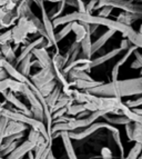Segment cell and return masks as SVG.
Instances as JSON below:
<instances>
[{
	"instance_id": "cell-35",
	"label": "cell",
	"mask_w": 142,
	"mask_h": 159,
	"mask_svg": "<svg viewBox=\"0 0 142 159\" xmlns=\"http://www.w3.org/2000/svg\"><path fill=\"white\" fill-rule=\"evenodd\" d=\"M58 85V82H57V80H52V81H50V82H48V84H46V85H43L42 87H40V88H38L39 89V91L42 93V95L45 96H48L49 93H51V91L55 89V86Z\"/></svg>"
},
{
	"instance_id": "cell-15",
	"label": "cell",
	"mask_w": 142,
	"mask_h": 159,
	"mask_svg": "<svg viewBox=\"0 0 142 159\" xmlns=\"http://www.w3.org/2000/svg\"><path fill=\"white\" fill-rule=\"evenodd\" d=\"M34 147H36V143H31L30 140L27 139L21 145H18L8 156L5 157L3 159H22L27 155V152L29 150H32Z\"/></svg>"
},
{
	"instance_id": "cell-4",
	"label": "cell",
	"mask_w": 142,
	"mask_h": 159,
	"mask_svg": "<svg viewBox=\"0 0 142 159\" xmlns=\"http://www.w3.org/2000/svg\"><path fill=\"white\" fill-rule=\"evenodd\" d=\"M0 117H5V118H7V119H9V120H16V121L22 122V124L27 125L28 127L38 130V131L41 134L42 137L46 139V141L52 143V140H51L50 136L48 134L47 128H46L43 122L34 119L33 117L27 116L24 112L17 110L16 108H12V107H9V106L3 107V108L0 110Z\"/></svg>"
},
{
	"instance_id": "cell-7",
	"label": "cell",
	"mask_w": 142,
	"mask_h": 159,
	"mask_svg": "<svg viewBox=\"0 0 142 159\" xmlns=\"http://www.w3.org/2000/svg\"><path fill=\"white\" fill-rule=\"evenodd\" d=\"M36 2V5L40 8V11H41V22L43 25V29L46 31V34H47L48 41L52 45V48L55 49V51H60L59 49V43H57L55 40V28H53V25L51 19L48 16V11L46 10L45 7V1L42 0H32Z\"/></svg>"
},
{
	"instance_id": "cell-18",
	"label": "cell",
	"mask_w": 142,
	"mask_h": 159,
	"mask_svg": "<svg viewBox=\"0 0 142 159\" xmlns=\"http://www.w3.org/2000/svg\"><path fill=\"white\" fill-rule=\"evenodd\" d=\"M0 55L6 61H8V62H10L11 65L16 67L17 55L16 51L13 50V47L10 41H7V43H3L0 45Z\"/></svg>"
},
{
	"instance_id": "cell-17",
	"label": "cell",
	"mask_w": 142,
	"mask_h": 159,
	"mask_svg": "<svg viewBox=\"0 0 142 159\" xmlns=\"http://www.w3.org/2000/svg\"><path fill=\"white\" fill-rule=\"evenodd\" d=\"M24 82L17 81V80L12 79L10 77L0 80V93L6 90H10L15 93H20L22 91V89H24Z\"/></svg>"
},
{
	"instance_id": "cell-49",
	"label": "cell",
	"mask_w": 142,
	"mask_h": 159,
	"mask_svg": "<svg viewBox=\"0 0 142 159\" xmlns=\"http://www.w3.org/2000/svg\"><path fill=\"white\" fill-rule=\"evenodd\" d=\"M3 60H5V59H3V58H0V68L2 67V62H3Z\"/></svg>"
},
{
	"instance_id": "cell-38",
	"label": "cell",
	"mask_w": 142,
	"mask_h": 159,
	"mask_svg": "<svg viewBox=\"0 0 142 159\" xmlns=\"http://www.w3.org/2000/svg\"><path fill=\"white\" fill-rule=\"evenodd\" d=\"M7 124H8V119L5 117H0V145L2 143L3 138H5V130Z\"/></svg>"
},
{
	"instance_id": "cell-10",
	"label": "cell",
	"mask_w": 142,
	"mask_h": 159,
	"mask_svg": "<svg viewBox=\"0 0 142 159\" xmlns=\"http://www.w3.org/2000/svg\"><path fill=\"white\" fill-rule=\"evenodd\" d=\"M21 95L24 96V98L28 100L30 105V111H31V115L34 119L39 120V121H42L43 120V109H42V106L40 101L37 99V97L34 96V93H32V90L28 87L27 84H24V87L21 91Z\"/></svg>"
},
{
	"instance_id": "cell-8",
	"label": "cell",
	"mask_w": 142,
	"mask_h": 159,
	"mask_svg": "<svg viewBox=\"0 0 142 159\" xmlns=\"http://www.w3.org/2000/svg\"><path fill=\"white\" fill-rule=\"evenodd\" d=\"M114 126L110 125L105 121H95L92 122L91 125H89L88 127L82 128V129H77L73 131H68V135L70 137V139L73 140H82L86 139L87 137H89L90 135H92L93 133H95L99 129H108L110 131Z\"/></svg>"
},
{
	"instance_id": "cell-50",
	"label": "cell",
	"mask_w": 142,
	"mask_h": 159,
	"mask_svg": "<svg viewBox=\"0 0 142 159\" xmlns=\"http://www.w3.org/2000/svg\"><path fill=\"white\" fill-rule=\"evenodd\" d=\"M83 1H89V0H83Z\"/></svg>"
},
{
	"instance_id": "cell-51",
	"label": "cell",
	"mask_w": 142,
	"mask_h": 159,
	"mask_svg": "<svg viewBox=\"0 0 142 159\" xmlns=\"http://www.w3.org/2000/svg\"><path fill=\"white\" fill-rule=\"evenodd\" d=\"M0 159H3V158H0Z\"/></svg>"
},
{
	"instance_id": "cell-9",
	"label": "cell",
	"mask_w": 142,
	"mask_h": 159,
	"mask_svg": "<svg viewBox=\"0 0 142 159\" xmlns=\"http://www.w3.org/2000/svg\"><path fill=\"white\" fill-rule=\"evenodd\" d=\"M122 52H123V50H122L120 47L114 48V49H112V50L103 53L102 56L98 57V58H95V59L91 58L88 62L81 65V66L76 67V68L71 69V70H79V71H87V72L89 71L90 72V70H91L92 68H95V67L105 64L107 61L111 60V59H113L114 57H117L118 55H120V53H122Z\"/></svg>"
},
{
	"instance_id": "cell-46",
	"label": "cell",
	"mask_w": 142,
	"mask_h": 159,
	"mask_svg": "<svg viewBox=\"0 0 142 159\" xmlns=\"http://www.w3.org/2000/svg\"><path fill=\"white\" fill-rule=\"evenodd\" d=\"M132 111L134 114L139 115V116H142V110H141V107H135V108H132Z\"/></svg>"
},
{
	"instance_id": "cell-43",
	"label": "cell",
	"mask_w": 142,
	"mask_h": 159,
	"mask_svg": "<svg viewBox=\"0 0 142 159\" xmlns=\"http://www.w3.org/2000/svg\"><path fill=\"white\" fill-rule=\"evenodd\" d=\"M67 114V107H63V108L61 109H58V110H55V111H53L52 114H51V118H52V120L57 119V118H59V117L63 116V115Z\"/></svg>"
},
{
	"instance_id": "cell-47",
	"label": "cell",
	"mask_w": 142,
	"mask_h": 159,
	"mask_svg": "<svg viewBox=\"0 0 142 159\" xmlns=\"http://www.w3.org/2000/svg\"><path fill=\"white\" fill-rule=\"evenodd\" d=\"M46 159H55V157L53 156V154H52V151H50L49 154H48V156H47V158Z\"/></svg>"
},
{
	"instance_id": "cell-52",
	"label": "cell",
	"mask_w": 142,
	"mask_h": 159,
	"mask_svg": "<svg viewBox=\"0 0 142 159\" xmlns=\"http://www.w3.org/2000/svg\"><path fill=\"white\" fill-rule=\"evenodd\" d=\"M22 159H24V158H22Z\"/></svg>"
},
{
	"instance_id": "cell-12",
	"label": "cell",
	"mask_w": 142,
	"mask_h": 159,
	"mask_svg": "<svg viewBox=\"0 0 142 159\" xmlns=\"http://www.w3.org/2000/svg\"><path fill=\"white\" fill-rule=\"evenodd\" d=\"M32 55L36 57V60L31 61V68L33 66H38L39 68H51V56L48 52V49L43 47H38L33 49Z\"/></svg>"
},
{
	"instance_id": "cell-44",
	"label": "cell",
	"mask_w": 142,
	"mask_h": 159,
	"mask_svg": "<svg viewBox=\"0 0 142 159\" xmlns=\"http://www.w3.org/2000/svg\"><path fill=\"white\" fill-rule=\"evenodd\" d=\"M130 46H132V45L130 43V41L126 39V38H123V39L121 40V43H120V48H121L123 51H126Z\"/></svg>"
},
{
	"instance_id": "cell-22",
	"label": "cell",
	"mask_w": 142,
	"mask_h": 159,
	"mask_svg": "<svg viewBox=\"0 0 142 159\" xmlns=\"http://www.w3.org/2000/svg\"><path fill=\"white\" fill-rule=\"evenodd\" d=\"M27 129H28V126L22 124V122L8 119V124L6 126V130H5V137L16 135V134L19 133H24Z\"/></svg>"
},
{
	"instance_id": "cell-11",
	"label": "cell",
	"mask_w": 142,
	"mask_h": 159,
	"mask_svg": "<svg viewBox=\"0 0 142 159\" xmlns=\"http://www.w3.org/2000/svg\"><path fill=\"white\" fill-rule=\"evenodd\" d=\"M29 79L36 87L40 88L48 82L55 80V76L52 67L51 68H40L39 71H37L33 75H30Z\"/></svg>"
},
{
	"instance_id": "cell-27",
	"label": "cell",
	"mask_w": 142,
	"mask_h": 159,
	"mask_svg": "<svg viewBox=\"0 0 142 159\" xmlns=\"http://www.w3.org/2000/svg\"><path fill=\"white\" fill-rule=\"evenodd\" d=\"M32 57H33V55L32 53H29L28 56L24 57L22 60L19 62L17 66H18V70L21 72V74L24 75V76H26V77H29L30 75V71H31V61H32Z\"/></svg>"
},
{
	"instance_id": "cell-20",
	"label": "cell",
	"mask_w": 142,
	"mask_h": 159,
	"mask_svg": "<svg viewBox=\"0 0 142 159\" xmlns=\"http://www.w3.org/2000/svg\"><path fill=\"white\" fill-rule=\"evenodd\" d=\"M2 68L5 69V71L7 72L8 77L12 78V79L17 80V81H20V82H24V84H26V82L28 81V79H29V77H26V76H24V75L21 74L18 69H17V67H15L13 65H11L10 62H8V61L3 60Z\"/></svg>"
},
{
	"instance_id": "cell-33",
	"label": "cell",
	"mask_w": 142,
	"mask_h": 159,
	"mask_svg": "<svg viewBox=\"0 0 142 159\" xmlns=\"http://www.w3.org/2000/svg\"><path fill=\"white\" fill-rule=\"evenodd\" d=\"M142 151V143H135L131 149H130L129 154L126 157H123V159H138L139 156L141 155Z\"/></svg>"
},
{
	"instance_id": "cell-40",
	"label": "cell",
	"mask_w": 142,
	"mask_h": 159,
	"mask_svg": "<svg viewBox=\"0 0 142 159\" xmlns=\"http://www.w3.org/2000/svg\"><path fill=\"white\" fill-rule=\"evenodd\" d=\"M7 41H11V29H7L5 32L0 34V45Z\"/></svg>"
},
{
	"instance_id": "cell-28",
	"label": "cell",
	"mask_w": 142,
	"mask_h": 159,
	"mask_svg": "<svg viewBox=\"0 0 142 159\" xmlns=\"http://www.w3.org/2000/svg\"><path fill=\"white\" fill-rule=\"evenodd\" d=\"M60 93H61V87L59 85H57L55 87V89H53V90L51 91V93H49V95L46 96V97H45L46 102H47V105H48V107H49V109H51L53 106H55V103L57 102V100H58Z\"/></svg>"
},
{
	"instance_id": "cell-13",
	"label": "cell",
	"mask_w": 142,
	"mask_h": 159,
	"mask_svg": "<svg viewBox=\"0 0 142 159\" xmlns=\"http://www.w3.org/2000/svg\"><path fill=\"white\" fill-rule=\"evenodd\" d=\"M2 93L3 97H5L6 101L10 103V105L13 107V108H16L17 110H19V111L24 112V114L27 115V116L32 117L31 111H30V109L28 108V107H27L26 105H24V103L22 102V101L19 100V99L17 98L16 93H12V91H10V90H6V91H3V93Z\"/></svg>"
},
{
	"instance_id": "cell-36",
	"label": "cell",
	"mask_w": 142,
	"mask_h": 159,
	"mask_svg": "<svg viewBox=\"0 0 142 159\" xmlns=\"http://www.w3.org/2000/svg\"><path fill=\"white\" fill-rule=\"evenodd\" d=\"M112 11H113V8H111V7H109V6H103V7L99 8V11H98L97 16L103 17V18H109V16L112 13Z\"/></svg>"
},
{
	"instance_id": "cell-25",
	"label": "cell",
	"mask_w": 142,
	"mask_h": 159,
	"mask_svg": "<svg viewBox=\"0 0 142 159\" xmlns=\"http://www.w3.org/2000/svg\"><path fill=\"white\" fill-rule=\"evenodd\" d=\"M60 137H61V139H62L63 147H64V150H66V152H67L68 159H78L76 151H74L73 145L71 143L72 139H70V137H69L68 131H61Z\"/></svg>"
},
{
	"instance_id": "cell-14",
	"label": "cell",
	"mask_w": 142,
	"mask_h": 159,
	"mask_svg": "<svg viewBox=\"0 0 142 159\" xmlns=\"http://www.w3.org/2000/svg\"><path fill=\"white\" fill-rule=\"evenodd\" d=\"M19 17L15 10H6L3 7H0V29H9V27L15 26Z\"/></svg>"
},
{
	"instance_id": "cell-2",
	"label": "cell",
	"mask_w": 142,
	"mask_h": 159,
	"mask_svg": "<svg viewBox=\"0 0 142 159\" xmlns=\"http://www.w3.org/2000/svg\"><path fill=\"white\" fill-rule=\"evenodd\" d=\"M87 93L95 96H104V97H130V96H140L142 93V77L132 78L126 80H116L108 84L102 82L100 85L90 88Z\"/></svg>"
},
{
	"instance_id": "cell-29",
	"label": "cell",
	"mask_w": 142,
	"mask_h": 159,
	"mask_svg": "<svg viewBox=\"0 0 142 159\" xmlns=\"http://www.w3.org/2000/svg\"><path fill=\"white\" fill-rule=\"evenodd\" d=\"M110 131H111V135H112L113 140H114L116 145L118 146L119 150H120L121 158L123 159V157H124V147H123V143H122V141H121V135H120V130H119L118 128L114 126V127H113L112 129L110 130Z\"/></svg>"
},
{
	"instance_id": "cell-42",
	"label": "cell",
	"mask_w": 142,
	"mask_h": 159,
	"mask_svg": "<svg viewBox=\"0 0 142 159\" xmlns=\"http://www.w3.org/2000/svg\"><path fill=\"white\" fill-rule=\"evenodd\" d=\"M101 157H102V159H112L113 155H112L111 149L108 148V147L101 148Z\"/></svg>"
},
{
	"instance_id": "cell-1",
	"label": "cell",
	"mask_w": 142,
	"mask_h": 159,
	"mask_svg": "<svg viewBox=\"0 0 142 159\" xmlns=\"http://www.w3.org/2000/svg\"><path fill=\"white\" fill-rule=\"evenodd\" d=\"M51 21H52L53 28L72 21L84 22V24H89V25L107 27V29L114 30L116 32H120L122 34V37L126 38L132 46L139 48V49L142 48L141 30L135 31L131 26L122 25L110 18H103V17H99L97 15H89V13H84V12L82 13V12H78V11H73V12H70L68 15H64V16L58 17V18L51 20Z\"/></svg>"
},
{
	"instance_id": "cell-23",
	"label": "cell",
	"mask_w": 142,
	"mask_h": 159,
	"mask_svg": "<svg viewBox=\"0 0 142 159\" xmlns=\"http://www.w3.org/2000/svg\"><path fill=\"white\" fill-rule=\"evenodd\" d=\"M142 18V15H138V13H132V12H126V11H122L121 13H119L116 18V21L120 22L122 25H126V26H131L134 22L139 21L140 19Z\"/></svg>"
},
{
	"instance_id": "cell-41",
	"label": "cell",
	"mask_w": 142,
	"mask_h": 159,
	"mask_svg": "<svg viewBox=\"0 0 142 159\" xmlns=\"http://www.w3.org/2000/svg\"><path fill=\"white\" fill-rule=\"evenodd\" d=\"M126 128V137L130 141H132V135H133V121L128 122L126 125H124Z\"/></svg>"
},
{
	"instance_id": "cell-5",
	"label": "cell",
	"mask_w": 142,
	"mask_h": 159,
	"mask_svg": "<svg viewBox=\"0 0 142 159\" xmlns=\"http://www.w3.org/2000/svg\"><path fill=\"white\" fill-rule=\"evenodd\" d=\"M38 34L36 27L27 18L19 17V19L17 20L16 24H15V26H12V28H11L10 43H12L15 45L12 46L13 50L16 51L21 43H28L27 38H28V34Z\"/></svg>"
},
{
	"instance_id": "cell-6",
	"label": "cell",
	"mask_w": 142,
	"mask_h": 159,
	"mask_svg": "<svg viewBox=\"0 0 142 159\" xmlns=\"http://www.w3.org/2000/svg\"><path fill=\"white\" fill-rule=\"evenodd\" d=\"M103 6H109L113 9H120L126 12L142 15V5L140 2H134L133 0H98L95 10Z\"/></svg>"
},
{
	"instance_id": "cell-31",
	"label": "cell",
	"mask_w": 142,
	"mask_h": 159,
	"mask_svg": "<svg viewBox=\"0 0 142 159\" xmlns=\"http://www.w3.org/2000/svg\"><path fill=\"white\" fill-rule=\"evenodd\" d=\"M73 22L74 21L68 22V24L63 25L64 27H62V29L55 34V40H57V43H59V41H61L63 38H66L67 36H68V34L72 31V26H73Z\"/></svg>"
},
{
	"instance_id": "cell-37",
	"label": "cell",
	"mask_w": 142,
	"mask_h": 159,
	"mask_svg": "<svg viewBox=\"0 0 142 159\" xmlns=\"http://www.w3.org/2000/svg\"><path fill=\"white\" fill-rule=\"evenodd\" d=\"M97 3H98V0H89L87 3H84V9H86V12L84 13L93 15V11L95 10Z\"/></svg>"
},
{
	"instance_id": "cell-19",
	"label": "cell",
	"mask_w": 142,
	"mask_h": 159,
	"mask_svg": "<svg viewBox=\"0 0 142 159\" xmlns=\"http://www.w3.org/2000/svg\"><path fill=\"white\" fill-rule=\"evenodd\" d=\"M114 34H116V31H114V30L107 29V31L103 32V34H101L100 37L98 38L95 41H92V43H91L92 55L95 53V52H98V51L100 50L102 47H104V45H107V43H108L109 40H110Z\"/></svg>"
},
{
	"instance_id": "cell-32",
	"label": "cell",
	"mask_w": 142,
	"mask_h": 159,
	"mask_svg": "<svg viewBox=\"0 0 142 159\" xmlns=\"http://www.w3.org/2000/svg\"><path fill=\"white\" fill-rule=\"evenodd\" d=\"M132 141L142 143V122H133Z\"/></svg>"
},
{
	"instance_id": "cell-30",
	"label": "cell",
	"mask_w": 142,
	"mask_h": 159,
	"mask_svg": "<svg viewBox=\"0 0 142 159\" xmlns=\"http://www.w3.org/2000/svg\"><path fill=\"white\" fill-rule=\"evenodd\" d=\"M86 108H84L83 103H70L67 106V114L68 116H73L76 117L77 115H79L80 112L84 111Z\"/></svg>"
},
{
	"instance_id": "cell-24",
	"label": "cell",
	"mask_w": 142,
	"mask_h": 159,
	"mask_svg": "<svg viewBox=\"0 0 142 159\" xmlns=\"http://www.w3.org/2000/svg\"><path fill=\"white\" fill-rule=\"evenodd\" d=\"M91 32L88 31L87 34H86V37L80 41V52L82 53V58L84 59H91L92 58V50H91V43H92V40H91Z\"/></svg>"
},
{
	"instance_id": "cell-45",
	"label": "cell",
	"mask_w": 142,
	"mask_h": 159,
	"mask_svg": "<svg viewBox=\"0 0 142 159\" xmlns=\"http://www.w3.org/2000/svg\"><path fill=\"white\" fill-rule=\"evenodd\" d=\"M6 78H8V75H7V72L5 71V69L1 67V68H0V80L6 79Z\"/></svg>"
},
{
	"instance_id": "cell-34",
	"label": "cell",
	"mask_w": 142,
	"mask_h": 159,
	"mask_svg": "<svg viewBox=\"0 0 142 159\" xmlns=\"http://www.w3.org/2000/svg\"><path fill=\"white\" fill-rule=\"evenodd\" d=\"M133 55L135 58L132 61V64L130 67H131V69H138V70H140V69L142 68V56H141V52H140L139 48H137V49L134 50Z\"/></svg>"
},
{
	"instance_id": "cell-48",
	"label": "cell",
	"mask_w": 142,
	"mask_h": 159,
	"mask_svg": "<svg viewBox=\"0 0 142 159\" xmlns=\"http://www.w3.org/2000/svg\"><path fill=\"white\" fill-rule=\"evenodd\" d=\"M7 103H8V102H7V101H3V102H1V101H0V110H1V109H2L3 108V107H6V105H7Z\"/></svg>"
},
{
	"instance_id": "cell-26",
	"label": "cell",
	"mask_w": 142,
	"mask_h": 159,
	"mask_svg": "<svg viewBox=\"0 0 142 159\" xmlns=\"http://www.w3.org/2000/svg\"><path fill=\"white\" fill-rule=\"evenodd\" d=\"M101 118H103L105 122H108L110 125L116 126V125H126L130 120L123 115H113V114H105L103 115Z\"/></svg>"
},
{
	"instance_id": "cell-3",
	"label": "cell",
	"mask_w": 142,
	"mask_h": 159,
	"mask_svg": "<svg viewBox=\"0 0 142 159\" xmlns=\"http://www.w3.org/2000/svg\"><path fill=\"white\" fill-rule=\"evenodd\" d=\"M71 97L73 101L78 103H91L98 110H107L109 114L121 115L118 110L120 103L122 102L121 98L117 97H104V96H95L87 91H81L78 89H72Z\"/></svg>"
},
{
	"instance_id": "cell-16",
	"label": "cell",
	"mask_w": 142,
	"mask_h": 159,
	"mask_svg": "<svg viewBox=\"0 0 142 159\" xmlns=\"http://www.w3.org/2000/svg\"><path fill=\"white\" fill-rule=\"evenodd\" d=\"M135 49H137V47H134V46H130V47L128 48L126 51H123V52H124L123 56L119 59V60L116 62V65L112 67V71H111V81H116V80H118L119 70H120V68H121V67L126 64V60H128V59H129L130 57L133 55V52H134V50H135Z\"/></svg>"
},
{
	"instance_id": "cell-39",
	"label": "cell",
	"mask_w": 142,
	"mask_h": 159,
	"mask_svg": "<svg viewBox=\"0 0 142 159\" xmlns=\"http://www.w3.org/2000/svg\"><path fill=\"white\" fill-rule=\"evenodd\" d=\"M124 105H126L128 108L132 109V108H135V107H141L142 105V98L141 97H139V98L137 99H133V100H128L124 102Z\"/></svg>"
},
{
	"instance_id": "cell-21",
	"label": "cell",
	"mask_w": 142,
	"mask_h": 159,
	"mask_svg": "<svg viewBox=\"0 0 142 159\" xmlns=\"http://www.w3.org/2000/svg\"><path fill=\"white\" fill-rule=\"evenodd\" d=\"M103 81H99V80H69V86L71 88H76L78 90H88L90 88H93L95 86L100 85Z\"/></svg>"
}]
</instances>
